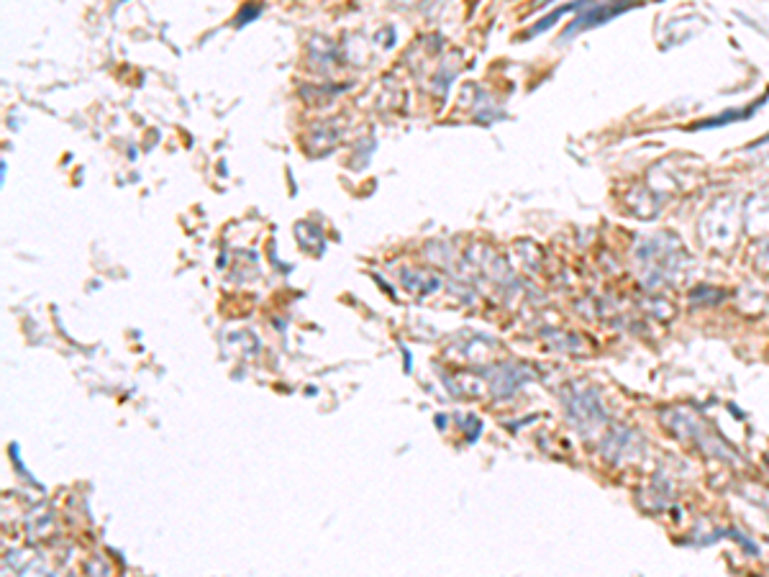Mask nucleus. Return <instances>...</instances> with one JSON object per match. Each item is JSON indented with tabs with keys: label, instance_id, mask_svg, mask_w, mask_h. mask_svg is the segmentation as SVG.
Instances as JSON below:
<instances>
[{
	"label": "nucleus",
	"instance_id": "obj_2",
	"mask_svg": "<svg viewBox=\"0 0 769 577\" xmlns=\"http://www.w3.org/2000/svg\"><path fill=\"white\" fill-rule=\"evenodd\" d=\"M585 3H587V0H575V3H567V6L556 8L554 13H551V16H546V18H544V21H541V23H539V26L534 28V34H536V31H541V28H549L551 23H554L556 18H559V16H564V13H572V11H577V8H580V6H585Z\"/></svg>",
	"mask_w": 769,
	"mask_h": 577
},
{
	"label": "nucleus",
	"instance_id": "obj_1",
	"mask_svg": "<svg viewBox=\"0 0 769 577\" xmlns=\"http://www.w3.org/2000/svg\"><path fill=\"white\" fill-rule=\"evenodd\" d=\"M641 3H644V0H611L608 6H598V8H592L590 13L580 16V18H577V21L567 28V34H575V31H580V28H590V26H598V23L611 21V18H616V16H621V13H626V11H631V8L641 6Z\"/></svg>",
	"mask_w": 769,
	"mask_h": 577
}]
</instances>
